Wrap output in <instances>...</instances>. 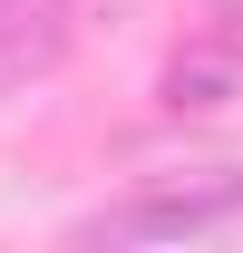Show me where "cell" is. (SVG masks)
Segmentation results:
<instances>
[{
	"label": "cell",
	"mask_w": 243,
	"mask_h": 253,
	"mask_svg": "<svg viewBox=\"0 0 243 253\" xmlns=\"http://www.w3.org/2000/svg\"><path fill=\"white\" fill-rule=\"evenodd\" d=\"M234 214H243V166H195L78 214V244H175V234H224Z\"/></svg>",
	"instance_id": "cell-1"
},
{
	"label": "cell",
	"mask_w": 243,
	"mask_h": 253,
	"mask_svg": "<svg viewBox=\"0 0 243 253\" xmlns=\"http://www.w3.org/2000/svg\"><path fill=\"white\" fill-rule=\"evenodd\" d=\"M156 107L165 117H224V107H243V39H224V30L185 39L156 68Z\"/></svg>",
	"instance_id": "cell-2"
},
{
	"label": "cell",
	"mask_w": 243,
	"mask_h": 253,
	"mask_svg": "<svg viewBox=\"0 0 243 253\" xmlns=\"http://www.w3.org/2000/svg\"><path fill=\"white\" fill-rule=\"evenodd\" d=\"M68 10L59 0H0V97H20V88H39V78H59V59H68Z\"/></svg>",
	"instance_id": "cell-3"
},
{
	"label": "cell",
	"mask_w": 243,
	"mask_h": 253,
	"mask_svg": "<svg viewBox=\"0 0 243 253\" xmlns=\"http://www.w3.org/2000/svg\"><path fill=\"white\" fill-rule=\"evenodd\" d=\"M59 10H68V30H78V20H126L136 0H59Z\"/></svg>",
	"instance_id": "cell-4"
},
{
	"label": "cell",
	"mask_w": 243,
	"mask_h": 253,
	"mask_svg": "<svg viewBox=\"0 0 243 253\" xmlns=\"http://www.w3.org/2000/svg\"><path fill=\"white\" fill-rule=\"evenodd\" d=\"M204 20H214L224 39H243V0H204Z\"/></svg>",
	"instance_id": "cell-5"
}]
</instances>
